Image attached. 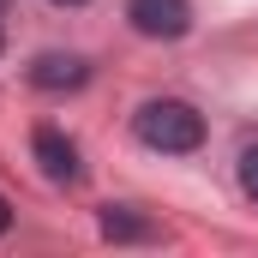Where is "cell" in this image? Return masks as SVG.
Listing matches in <instances>:
<instances>
[{
  "label": "cell",
  "mask_w": 258,
  "mask_h": 258,
  "mask_svg": "<svg viewBox=\"0 0 258 258\" xmlns=\"http://www.w3.org/2000/svg\"><path fill=\"white\" fill-rule=\"evenodd\" d=\"M132 132H138V144H150L162 156H186V150L204 144V114L192 102H180V96H150L132 114Z\"/></svg>",
  "instance_id": "6da1fadb"
},
{
  "label": "cell",
  "mask_w": 258,
  "mask_h": 258,
  "mask_svg": "<svg viewBox=\"0 0 258 258\" xmlns=\"http://www.w3.org/2000/svg\"><path fill=\"white\" fill-rule=\"evenodd\" d=\"M126 18H132V30L150 36V42H180L192 30V6L186 0H126Z\"/></svg>",
  "instance_id": "7a4b0ae2"
},
{
  "label": "cell",
  "mask_w": 258,
  "mask_h": 258,
  "mask_svg": "<svg viewBox=\"0 0 258 258\" xmlns=\"http://www.w3.org/2000/svg\"><path fill=\"white\" fill-rule=\"evenodd\" d=\"M30 156H36V168H42V180H54V186H72L78 180V144L54 126H36L30 138Z\"/></svg>",
  "instance_id": "3957f363"
},
{
  "label": "cell",
  "mask_w": 258,
  "mask_h": 258,
  "mask_svg": "<svg viewBox=\"0 0 258 258\" xmlns=\"http://www.w3.org/2000/svg\"><path fill=\"white\" fill-rule=\"evenodd\" d=\"M84 78H90V66L78 60V54H60V48H48V54L30 60V84L36 90H78Z\"/></svg>",
  "instance_id": "277c9868"
},
{
  "label": "cell",
  "mask_w": 258,
  "mask_h": 258,
  "mask_svg": "<svg viewBox=\"0 0 258 258\" xmlns=\"http://www.w3.org/2000/svg\"><path fill=\"white\" fill-rule=\"evenodd\" d=\"M102 234H108V240H150L156 228H150L138 210H126V204H108V210H102Z\"/></svg>",
  "instance_id": "5b68a950"
},
{
  "label": "cell",
  "mask_w": 258,
  "mask_h": 258,
  "mask_svg": "<svg viewBox=\"0 0 258 258\" xmlns=\"http://www.w3.org/2000/svg\"><path fill=\"white\" fill-rule=\"evenodd\" d=\"M240 192L258 204V144H246V150H240Z\"/></svg>",
  "instance_id": "8992f818"
},
{
  "label": "cell",
  "mask_w": 258,
  "mask_h": 258,
  "mask_svg": "<svg viewBox=\"0 0 258 258\" xmlns=\"http://www.w3.org/2000/svg\"><path fill=\"white\" fill-rule=\"evenodd\" d=\"M6 228H12V204L0 198V234H6Z\"/></svg>",
  "instance_id": "52a82bcc"
},
{
  "label": "cell",
  "mask_w": 258,
  "mask_h": 258,
  "mask_svg": "<svg viewBox=\"0 0 258 258\" xmlns=\"http://www.w3.org/2000/svg\"><path fill=\"white\" fill-rule=\"evenodd\" d=\"M54 6H90V0H54Z\"/></svg>",
  "instance_id": "ba28073f"
},
{
  "label": "cell",
  "mask_w": 258,
  "mask_h": 258,
  "mask_svg": "<svg viewBox=\"0 0 258 258\" xmlns=\"http://www.w3.org/2000/svg\"><path fill=\"white\" fill-rule=\"evenodd\" d=\"M0 48H6V36H0Z\"/></svg>",
  "instance_id": "9c48e42d"
}]
</instances>
